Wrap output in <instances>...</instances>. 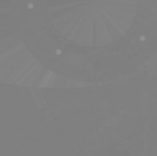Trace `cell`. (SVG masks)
Here are the masks:
<instances>
[{
	"instance_id": "cell-1",
	"label": "cell",
	"mask_w": 157,
	"mask_h": 156,
	"mask_svg": "<svg viewBox=\"0 0 157 156\" xmlns=\"http://www.w3.org/2000/svg\"><path fill=\"white\" fill-rule=\"evenodd\" d=\"M29 7H32V4H29Z\"/></svg>"
}]
</instances>
